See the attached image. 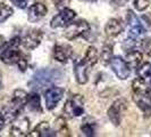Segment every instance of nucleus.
I'll list each match as a JSON object with an SVG mask.
<instances>
[{"instance_id": "1", "label": "nucleus", "mask_w": 151, "mask_h": 137, "mask_svg": "<svg viewBox=\"0 0 151 137\" xmlns=\"http://www.w3.org/2000/svg\"><path fill=\"white\" fill-rule=\"evenodd\" d=\"M59 76H60V73L57 70H50V68L39 70L31 80V88H33L34 90L43 89L45 87H48V86L52 85L55 81H57Z\"/></svg>"}, {"instance_id": "2", "label": "nucleus", "mask_w": 151, "mask_h": 137, "mask_svg": "<svg viewBox=\"0 0 151 137\" xmlns=\"http://www.w3.org/2000/svg\"><path fill=\"white\" fill-rule=\"evenodd\" d=\"M27 98H29V95L26 91L22 90V89H17L14 91V95H13V98L10 101L9 105L5 107V113L4 117L7 118L8 120H14L17 114L22 111V109L26 104H27Z\"/></svg>"}, {"instance_id": "3", "label": "nucleus", "mask_w": 151, "mask_h": 137, "mask_svg": "<svg viewBox=\"0 0 151 137\" xmlns=\"http://www.w3.org/2000/svg\"><path fill=\"white\" fill-rule=\"evenodd\" d=\"M19 45H21V39L18 37L12 39L7 45V47L5 48V50L0 55L1 62H4L5 64H15V63H17L18 60L23 56L21 50L18 49Z\"/></svg>"}, {"instance_id": "4", "label": "nucleus", "mask_w": 151, "mask_h": 137, "mask_svg": "<svg viewBox=\"0 0 151 137\" xmlns=\"http://www.w3.org/2000/svg\"><path fill=\"white\" fill-rule=\"evenodd\" d=\"M90 30L89 23L84 20H78L76 22H70V24L67 25V29L65 30V37L68 40H74L77 37L84 36Z\"/></svg>"}, {"instance_id": "5", "label": "nucleus", "mask_w": 151, "mask_h": 137, "mask_svg": "<svg viewBox=\"0 0 151 137\" xmlns=\"http://www.w3.org/2000/svg\"><path fill=\"white\" fill-rule=\"evenodd\" d=\"M65 113L69 117H80L84 112L83 107V98L81 95H74L68 99L64 107Z\"/></svg>"}, {"instance_id": "6", "label": "nucleus", "mask_w": 151, "mask_h": 137, "mask_svg": "<svg viewBox=\"0 0 151 137\" xmlns=\"http://www.w3.org/2000/svg\"><path fill=\"white\" fill-rule=\"evenodd\" d=\"M75 12L69 9V8H64L60 10L57 15L53 17L50 22V26L52 29H57V28H63V26H67L68 24L75 18Z\"/></svg>"}, {"instance_id": "7", "label": "nucleus", "mask_w": 151, "mask_h": 137, "mask_svg": "<svg viewBox=\"0 0 151 137\" xmlns=\"http://www.w3.org/2000/svg\"><path fill=\"white\" fill-rule=\"evenodd\" d=\"M127 107V103L125 99H117L116 102H114L113 105L109 107L108 110V117L110 119V121L113 122L115 126H119L123 118V112L125 111V109Z\"/></svg>"}, {"instance_id": "8", "label": "nucleus", "mask_w": 151, "mask_h": 137, "mask_svg": "<svg viewBox=\"0 0 151 137\" xmlns=\"http://www.w3.org/2000/svg\"><path fill=\"white\" fill-rule=\"evenodd\" d=\"M110 64H111V68L115 72V74L121 80H125L129 77L131 70H129V64H127L126 61H124L122 57H119V56L113 57L111 61H110Z\"/></svg>"}, {"instance_id": "9", "label": "nucleus", "mask_w": 151, "mask_h": 137, "mask_svg": "<svg viewBox=\"0 0 151 137\" xmlns=\"http://www.w3.org/2000/svg\"><path fill=\"white\" fill-rule=\"evenodd\" d=\"M42 38H43V32L41 30H37V29L35 30H31L24 36L21 44L26 49H34V48H37L40 45Z\"/></svg>"}, {"instance_id": "10", "label": "nucleus", "mask_w": 151, "mask_h": 137, "mask_svg": "<svg viewBox=\"0 0 151 137\" xmlns=\"http://www.w3.org/2000/svg\"><path fill=\"white\" fill-rule=\"evenodd\" d=\"M64 95V90L58 87H52L50 89L45 91V105L48 110H53L57 106V104L59 103V101L63 98Z\"/></svg>"}, {"instance_id": "11", "label": "nucleus", "mask_w": 151, "mask_h": 137, "mask_svg": "<svg viewBox=\"0 0 151 137\" xmlns=\"http://www.w3.org/2000/svg\"><path fill=\"white\" fill-rule=\"evenodd\" d=\"M30 129V121L27 118H18L13 122V126L10 128V136L23 137L27 136V133Z\"/></svg>"}, {"instance_id": "12", "label": "nucleus", "mask_w": 151, "mask_h": 137, "mask_svg": "<svg viewBox=\"0 0 151 137\" xmlns=\"http://www.w3.org/2000/svg\"><path fill=\"white\" fill-rule=\"evenodd\" d=\"M73 50H72V47L69 45H56L53 48V53L52 56L53 58L57 62H60V63H66L69 60V57L72 56Z\"/></svg>"}, {"instance_id": "13", "label": "nucleus", "mask_w": 151, "mask_h": 137, "mask_svg": "<svg viewBox=\"0 0 151 137\" xmlns=\"http://www.w3.org/2000/svg\"><path fill=\"white\" fill-rule=\"evenodd\" d=\"M88 64L82 60L74 61V73H75L76 81L78 84L84 85L88 81Z\"/></svg>"}, {"instance_id": "14", "label": "nucleus", "mask_w": 151, "mask_h": 137, "mask_svg": "<svg viewBox=\"0 0 151 137\" xmlns=\"http://www.w3.org/2000/svg\"><path fill=\"white\" fill-rule=\"evenodd\" d=\"M47 7H45L43 4L41 2H37V4H33L30 8H29V21L30 22H38L40 21L42 17H45L47 14Z\"/></svg>"}, {"instance_id": "15", "label": "nucleus", "mask_w": 151, "mask_h": 137, "mask_svg": "<svg viewBox=\"0 0 151 137\" xmlns=\"http://www.w3.org/2000/svg\"><path fill=\"white\" fill-rule=\"evenodd\" d=\"M124 30V25L123 23L117 20V18H111L109 20V22L107 23L106 28H105V31H106V34L108 37H117L119 36L122 32Z\"/></svg>"}, {"instance_id": "16", "label": "nucleus", "mask_w": 151, "mask_h": 137, "mask_svg": "<svg viewBox=\"0 0 151 137\" xmlns=\"http://www.w3.org/2000/svg\"><path fill=\"white\" fill-rule=\"evenodd\" d=\"M126 62L129 68H140L142 64V53L139 50H131L126 55Z\"/></svg>"}, {"instance_id": "17", "label": "nucleus", "mask_w": 151, "mask_h": 137, "mask_svg": "<svg viewBox=\"0 0 151 137\" xmlns=\"http://www.w3.org/2000/svg\"><path fill=\"white\" fill-rule=\"evenodd\" d=\"M53 134H50V126L48 122H40L38 126L33 129V131L29 134L27 136L30 137H45V136H51Z\"/></svg>"}, {"instance_id": "18", "label": "nucleus", "mask_w": 151, "mask_h": 137, "mask_svg": "<svg viewBox=\"0 0 151 137\" xmlns=\"http://www.w3.org/2000/svg\"><path fill=\"white\" fill-rule=\"evenodd\" d=\"M27 105L30 107L31 111H35V112H41L42 107H41V99L38 94H32L27 98Z\"/></svg>"}, {"instance_id": "19", "label": "nucleus", "mask_w": 151, "mask_h": 137, "mask_svg": "<svg viewBox=\"0 0 151 137\" xmlns=\"http://www.w3.org/2000/svg\"><path fill=\"white\" fill-rule=\"evenodd\" d=\"M85 63L89 65V66H93L94 64H97L99 57H98V52L94 47H89L88 50H86V54H85Z\"/></svg>"}, {"instance_id": "20", "label": "nucleus", "mask_w": 151, "mask_h": 137, "mask_svg": "<svg viewBox=\"0 0 151 137\" xmlns=\"http://www.w3.org/2000/svg\"><path fill=\"white\" fill-rule=\"evenodd\" d=\"M55 128L56 131L59 133L61 136H69V129H68V126L66 123V120L64 118H58L56 122H55Z\"/></svg>"}, {"instance_id": "21", "label": "nucleus", "mask_w": 151, "mask_h": 137, "mask_svg": "<svg viewBox=\"0 0 151 137\" xmlns=\"http://www.w3.org/2000/svg\"><path fill=\"white\" fill-rule=\"evenodd\" d=\"M113 58V46L111 45H105L102 48L101 53V62L104 65H108Z\"/></svg>"}, {"instance_id": "22", "label": "nucleus", "mask_w": 151, "mask_h": 137, "mask_svg": "<svg viewBox=\"0 0 151 137\" xmlns=\"http://www.w3.org/2000/svg\"><path fill=\"white\" fill-rule=\"evenodd\" d=\"M144 33H145V29H144V26L142 24L134 25V26H129V39L135 40V39L140 38L141 36H143Z\"/></svg>"}, {"instance_id": "23", "label": "nucleus", "mask_w": 151, "mask_h": 137, "mask_svg": "<svg viewBox=\"0 0 151 137\" xmlns=\"http://www.w3.org/2000/svg\"><path fill=\"white\" fill-rule=\"evenodd\" d=\"M81 130L85 136H93L96 133V122H90L88 119L82 123L81 126Z\"/></svg>"}, {"instance_id": "24", "label": "nucleus", "mask_w": 151, "mask_h": 137, "mask_svg": "<svg viewBox=\"0 0 151 137\" xmlns=\"http://www.w3.org/2000/svg\"><path fill=\"white\" fill-rule=\"evenodd\" d=\"M13 13L14 10L12 7H9L8 5H5V4H0V23L5 22L7 18L13 15Z\"/></svg>"}, {"instance_id": "25", "label": "nucleus", "mask_w": 151, "mask_h": 137, "mask_svg": "<svg viewBox=\"0 0 151 137\" xmlns=\"http://www.w3.org/2000/svg\"><path fill=\"white\" fill-rule=\"evenodd\" d=\"M139 74L143 79H151V64L150 63H144L143 65H140Z\"/></svg>"}, {"instance_id": "26", "label": "nucleus", "mask_w": 151, "mask_h": 137, "mask_svg": "<svg viewBox=\"0 0 151 137\" xmlns=\"http://www.w3.org/2000/svg\"><path fill=\"white\" fill-rule=\"evenodd\" d=\"M134 7L135 9L142 12V10H145L147 8L149 7L150 5V0H134Z\"/></svg>"}, {"instance_id": "27", "label": "nucleus", "mask_w": 151, "mask_h": 137, "mask_svg": "<svg viewBox=\"0 0 151 137\" xmlns=\"http://www.w3.org/2000/svg\"><path fill=\"white\" fill-rule=\"evenodd\" d=\"M142 49L149 57H151V38H148L142 41Z\"/></svg>"}, {"instance_id": "28", "label": "nucleus", "mask_w": 151, "mask_h": 137, "mask_svg": "<svg viewBox=\"0 0 151 137\" xmlns=\"http://www.w3.org/2000/svg\"><path fill=\"white\" fill-rule=\"evenodd\" d=\"M16 64L18 65V68H19V70H21V71H25V70H26V68H27V60H26L24 56H22V57L18 60V62H17Z\"/></svg>"}, {"instance_id": "29", "label": "nucleus", "mask_w": 151, "mask_h": 137, "mask_svg": "<svg viewBox=\"0 0 151 137\" xmlns=\"http://www.w3.org/2000/svg\"><path fill=\"white\" fill-rule=\"evenodd\" d=\"M15 6H17L18 8H21V9H24V8L26 7V5H27V1L29 0H10Z\"/></svg>"}, {"instance_id": "30", "label": "nucleus", "mask_w": 151, "mask_h": 137, "mask_svg": "<svg viewBox=\"0 0 151 137\" xmlns=\"http://www.w3.org/2000/svg\"><path fill=\"white\" fill-rule=\"evenodd\" d=\"M53 4L56 5V7L60 8V7H65L66 5H68V2L70 0H52Z\"/></svg>"}, {"instance_id": "31", "label": "nucleus", "mask_w": 151, "mask_h": 137, "mask_svg": "<svg viewBox=\"0 0 151 137\" xmlns=\"http://www.w3.org/2000/svg\"><path fill=\"white\" fill-rule=\"evenodd\" d=\"M5 126V117H4V113L0 112V130L4 128Z\"/></svg>"}, {"instance_id": "32", "label": "nucleus", "mask_w": 151, "mask_h": 137, "mask_svg": "<svg viewBox=\"0 0 151 137\" xmlns=\"http://www.w3.org/2000/svg\"><path fill=\"white\" fill-rule=\"evenodd\" d=\"M5 45H6V39L4 38L2 36H0V49H1Z\"/></svg>"}, {"instance_id": "33", "label": "nucleus", "mask_w": 151, "mask_h": 137, "mask_svg": "<svg viewBox=\"0 0 151 137\" xmlns=\"http://www.w3.org/2000/svg\"><path fill=\"white\" fill-rule=\"evenodd\" d=\"M82 1H85V2H97V0H82Z\"/></svg>"}, {"instance_id": "34", "label": "nucleus", "mask_w": 151, "mask_h": 137, "mask_svg": "<svg viewBox=\"0 0 151 137\" xmlns=\"http://www.w3.org/2000/svg\"><path fill=\"white\" fill-rule=\"evenodd\" d=\"M0 87H1V76H0Z\"/></svg>"}, {"instance_id": "35", "label": "nucleus", "mask_w": 151, "mask_h": 137, "mask_svg": "<svg viewBox=\"0 0 151 137\" xmlns=\"http://www.w3.org/2000/svg\"><path fill=\"white\" fill-rule=\"evenodd\" d=\"M115 1H122V0H115Z\"/></svg>"}]
</instances>
